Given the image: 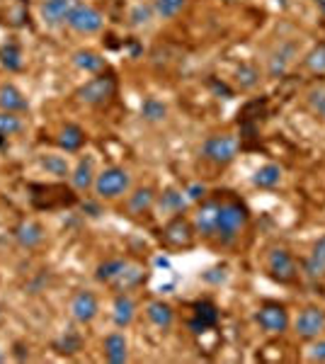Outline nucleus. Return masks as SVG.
Segmentation results:
<instances>
[{
    "label": "nucleus",
    "mask_w": 325,
    "mask_h": 364,
    "mask_svg": "<svg viewBox=\"0 0 325 364\" xmlns=\"http://www.w3.org/2000/svg\"><path fill=\"white\" fill-rule=\"evenodd\" d=\"M30 192L32 207L39 212H56V209L73 207L78 202L73 187L66 185H30Z\"/></svg>",
    "instance_id": "1"
},
{
    "label": "nucleus",
    "mask_w": 325,
    "mask_h": 364,
    "mask_svg": "<svg viewBox=\"0 0 325 364\" xmlns=\"http://www.w3.org/2000/svg\"><path fill=\"white\" fill-rule=\"evenodd\" d=\"M247 224V209L240 202H221L219 207V224H216V238L228 245L238 238V233Z\"/></svg>",
    "instance_id": "2"
},
{
    "label": "nucleus",
    "mask_w": 325,
    "mask_h": 364,
    "mask_svg": "<svg viewBox=\"0 0 325 364\" xmlns=\"http://www.w3.org/2000/svg\"><path fill=\"white\" fill-rule=\"evenodd\" d=\"M95 195L100 200H117L129 192L131 187V175L124 168H104L95 178Z\"/></svg>",
    "instance_id": "3"
},
{
    "label": "nucleus",
    "mask_w": 325,
    "mask_h": 364,
    "mask_svg": "<svg viewBox=\"0 0 325 364\" xmlns=\"http://www.w3.org/2000/svg\"><path fill=\"white\" fill-rule=\"evenodd\" d=\"M114 90H117V78L112 73H100L92 80H87L85 85H80L75 97L85 104L100 107V104L109 102V97H114Z\"/></svg>",
    "instance_id": "4"
},
{
    "label": "nucleus",
    "mask_w": 325,
    "mask_h": 364,
    "mask_svg": "<svg viewBox=\"0 0 325 364\" xmlns=\"http://www.w3.org/2000/svg\"><path fill=\"white\" fill-rule=\"evenodd\" d=\"M238 139L231 134H216V136H209L202 146V156L207 161L216 163V165H226L231 163L235 156H238Z\"/></svg>",
    "instance_id": "5"
},
{
    "label": "nucleus",
    "mask_w": 325,
    "mask_h": 364,
    "mask_svg": "<svg viewBox=\"0 0 325 364\" xmlns=\"http://www.w3.org/2000/svg\"><path fill=\"white\" fill-rule=\"evenodd\" d=\"M66 25H68L73 32H78V35H95V32L102 30L104 18L100 10L90 8V5H85V3H78L73 10H70Z\"/></svg>",
    "instance_id": "6"
},
{
    "label": "nucleus",
    "mask_w": 325,
    "mask_h": 364,
    "mask_svg": "<svg viewBox=\"0 0 325 364\" xmlns=\"http://www.w3.org/2000/svg\"><path fill=\"white\" fill-rule=\"evenodd\" d=\"M267 269H269V277L277 279L279 284H289L296 279V262L291 257L289 250L284 248H274L272 253L267 255Z\"/></svg>",
    "instance_id": "7"
},
{
    "label": "nucleus",
    "mask_w": 325,
    "mask_h": 364,
    "mask_svg": "<svg viewBox=\"0 0 325 364\" xmlns=\"http://www.w3.org/2000/svg\"><path fill=\"white\" fill-rule=\"evenodd\" d=\"M163 243H165V245H170V248H190L192 243H195V226L178 214L173 222L165 224Z\"/></svg>",
    "instance_id": "8"
},
{
    "label": "nucleus",
    "mask_w": 325,
    "mask_h": 364,
    "mask_svg": "<svg viewBox=\"0 0 325 364\" xmlns=\"http://www.w3.org/2000/svg\"><path fill=\"white\" fill-rule=\"evenodd\" d=\"M255 321L260 323L262 330L267 333H284L289 328V313H286L284 306L279 303H264V306L257 311Z\"/></svg>",
    "instance_id": "9"
},
{
    "label": "nucleus",
    "mask_w": 325,
    "mask_h": 364,
    "mask_svg": "<svg viewBox=\"0 0 325 364\" xmlns=\"http://www.w3.org/2000/svg\"><path fill=\"white\" fill-rule=\"evenodd\" d=\"M294 328H296V333H299L301 338H306V340L318 338V335L325 330V311H323V308H318V306L306 308V311L299 313Z\"/></svg>",
    "instance_id": "10"
},
{
    "label": "nucleus",
    "mask_w": 325,
    "mask_h": 364,
    "mask_svg": "<svg viewBox=\"0 0 325 364\" xmlns=\"http://www.w3.org/2000/svg\"><path fill=\"white\" fill-rule=\"evenodd\" d=\"M97 313H100V303H97L92 291H78V294L70 299V316H73V321L85 325L95 321Z\"/></svg>",
    "instance_id": "11"
},
{
    "label": "nucleus",
    "mask_w": 325,
    "mask_h": 364,
    "mask_svg": "<svg viewBox=\"0 0 325 364\" xmlns=\"http://www.w3.org/2000/svg\"><path fill=\"white\" fill-rule=\"evenodd\" d=\"M13 236H15V241H18V245L25 248V250H35V248H39L44 243V229L39 222H35V219L20 222L15 226Z\"/></svg>",
    "instance_id": "12"
},
{
    "label": "nucleus",
    "mask_w": 325,
    "mask_h": 364,
    "mask_svg": "<svg viewBox=\"0 0 325 364\" xmlns=\"http://www.w3.org/2000/svg\"><path fill=\"white\" fill-rule=\"evenodd\" d=\"M219 207H221V202H204L200 212L195 214V231L202 233L204 238H214L216 236Z\"/></svg>",
    "instance_id": "13"
},
{
    "label": "nucleus",
    "mask_w": 325,
    "mask_h": 364,
    "mask_svg": "<svg viewBox=\"0 0 325 364\" xmlns=\"http://www.w3.org/2000/svg\"><path fill=\"white\" fill-rule=\"evenodd\" d=\"M219 323V308L211 301H197L195 303V316L190 318V330L192 333H207L209 328Z\"/></svg>",
    "instance_id": "14"
},
{
    "label": "nucleus",
    "mask_w": 325,
    "mask_h": 364,
    "mask_svg": "<svg viewBox=\"0 0 325 364\" xmlns=\"http://www.w3.org/2000/svg\"><path fill=\"white\" fill-rule=\"evenodd\" d=\"M75 5H78V0H47V3L42 5V20L47 22L49 27L63 25Z\"/></svg>",
    "instance_id": "15"
},
{
    "label": "nucleus",
    "mask_w": 325,
    "mask_h": 364,
    "mask_svg": "<svg viewBox=\"0 0 325 364\" xmlns=\"http://www.w3.org/2000/svg\"><path fill=\"white\" fill-rule=\"evenodd\" d=\"M114 311H112V318H114V325L117 328H126V325H131V321H134L136 316V303L134 299H131L129 294H117L114 296Z\"/></svg>",
    "instance_id": "16"
},
{
    "label": "nucleus",
    "mask_w": 325,
    "mask_h": 364,
    "mask_svg": "<svg viewBox=\"0 0 325 364\" xmlns=\"http://www.w3.org/2000/svg\"><path fill=\"white\" fill-rule=\"evenodd\" d=\"M0 109H3V112L20 114L30 109V102H27V97L22 95L15 85H3L0 87Z\"/></svg>",
    "instance_id": "17"
},
{
    "label": "nucleus",
    "mask_w": 325,
    "mask_h": 364,
    "mask_svg": "<svg viewBox=\"0 0 325 364\" xmlns=\"http://www.w3.org/2000/svg\"><path fill=\"white\" fill-rule=\"evenodd\" d=\"M104 357L112 364H124L129 360V343L122 333H112L104 338Z\"/></svg>",
    "instance_id": "18"
},
{
    "label": "nucleus",
    "mask_w": 325,
    "mask_h": 364,
    "mask_svg": "<svg viewBox=\"0 0 325 364\" xmlns=\"http://www.w3.org/2000/svg\"><path fill=\"white\" fill-rule=\"evenodd\" d=\"M146 316H148V321H151L156 328H170L175 321V311H173V306L170 303H165V301H151L146 306Z\"/></svg>",
    "instance_id": "19"
},
{
    "label": "nucleus",
    "mask_w": 325,
    "mask_h": 364,
    "mask_svg": "<svg viewBox=\"0 0 325 364\" xmlns=\"http://www.w3.org/2000/svg\"><path fill=\"white\" fill-rule=\"evenodd\" d=\"M70 182H73L75 190L85 192L95 185V170H92V158H80L78 165L70 173Z\"/></svg>",
    "instance_id": "20"
},
{
    "label": "nucleus",
    "mask_w": 325,
    "mask_h": 364,
    "mask_svg": "<svg viewBox=\"0 0 325 364\" xmlns=\"http://www.w3.org/2000/svg\"><path fill=\"white\" fill-rule=\"evenodd\" d=\"M56 141L66 153H75V151H80L82 143H85V131H82L78 124H66Z\"/></svg>",
    "instance_id": "21"
},
{
    "label": "nucleus",
    "mask_w": 325,
    "mask_h": 364,
    "mask_svg": "<svg viewBox=\"0 0 325 364\" xmlns=\"http://www.w3.org/2000/svg\"><path fill=\"white\" fill-rule=\"evenodd\" d=\"M158 207H161L163 212L178 217V214H183L185 209L190 207V200H187V195L180 190H165L161 195V200H158Z\"/></svg>",
    "instance_id": "22"
},
{
    "label": "nucleus",
    "mask_w": 325,
    "mask_h": 364,
    "mask_svg": "<svg viewBox=\"0 0 325 364\" xmlns=\"http://www.w3.org/2000/svg\"><path fill=\"white\" fill-rule=\"evenodd\" d=\"M143 279H146V274H143L141 265H126L124 272L119 274L117 279H114L112 286L117 291H129V289H134V286H139Z\"/></svg>",
    "instance_id": "23"
},
{
    "label": "nucleus",
    "mask_w": 325,
    "mask_h": 364,
    "mask_svg": "<svg viewBox=\"0 0 325 364\" xmlns=\"http://www.w3.org/2000/svg\"><path fill=\"white\" fill-rule=\"evenodd\" d=\"M304 269H306V274L311 279H318V277H323V274H325V236L316 243V245H313V250H311V255H308Z\"/></svg>",
    "instance_id": "24"
},
{
    "label": "nucleus",
    "mask_w": 325,
    "mask_h": 364,
    "mask_svg": "<svg viewBox=\"0 0 325 364\" xmlns=\"http://www.w3.org/2000/svg\"><path fill=\"white\" fill-rule=\"evenodd\" d=\"M126 265H129V262L122 260V257H112V260H104L100 267H97L95 279H97V282H102V284H112L114 279H117L119 274L124 272Z\"/></svg>",
    "instance_id": "25"
},
{
    "label": "nucleus",
    "mask_w": 325,
    "mask_h": 364,
    "mask_svg": "<svg viewBox=\"0 0 325 364\" xmlns=\"http://www.w3.org/2000/svg\"><path fill=\"white\" fill-rule=\"evenodd\" d=\"M73 63L85 73H100L104 68V59L95 51H87V49H80V51L73 54Z\"/></svg>",
    "instance_id": "26"
},
{
    "label": "nucleus",
    "mask_w": 325,
    "mask_h": 364,
    "mask_svg": "<svg viewBox=\"0 0 325 364\" xmlns=\"http://www.w3.org/2000/svg\"><path fill=\"white\" fill-rule=\"evenodd\" d=\"M153 204H156V195H153V190L151 187H141V190H136L134 195L129 197V212L134 214V217H139V214H146Z\"/></svg>",
    "instance_id": "27"
},
{
    "label": "nucleus",
    "mask_w": 325,
    "mask_h": 364,
    "mask_svg": "<svg viewBox=\"0 0 325 364\" xmlns=\"http://www.w3.org/2000/svg\"><path fill=\"white\" fill-rule=\"evenodd\" d=\"M291 59H294V47L286 44V47H282L272 59H269V75H272V78H282L286 73V68H289Z\"/></svg>",
    "instance_id": "28"
},
{
    "label": "nucleus",
    "mask_w": 325,
    "mask_h": 364,
    "mask_svg": "<svg viewBox=\"0 0 325 364\" xmlns=\"http://www.w3.org/2000/svg\"><path fill=\"white\" fill-rule=\"evenodd\" d=\"M279 180H282V170H279V165H274V163L262 165V168L255 173V178H252V182H255L257 187H264V190L277 187Z\"/></svg>",
    "instance_id": "29"
},
{
    "label": "nucleus",
    "mask_w": 325,
    "mask_h": 364,
    "mask_svg": "<svg viewBox=\"0 0 325 364\" xmlns=\"http://www.w3.org/2000/svg\"><path fill=\"white\" fill-rule=\"evenodd\" d=\"M80 347H82V338L80 333H73V330H66L61 338L54 343V350L59 355H75V352H80Z\"/></svg>",
    "instance_id": "30"
},
{
    "label": "nucleus",
    "mask_w": 325,
    "mask_h": 364,
    "mask_svg": "<svg viewBox=\"0 0 325 364\" xmlns=\"http://www.w3.org/2000/svg\"><path fill=\"white\" fill-rule=\"evenodd\" d=\"M0 63H3L8 71H20L22 68L25 61H22V51H20L18 44L10 42V44H3V47H0Z\"/></svg>",
    "instance_id": "31"
},
{
    "label": "nucleus",
    "mask_w": 325,
    "mask_h": 364,
    "mask_svg": "<svg viewBox=\"0 0 325 364\" xmlns=\"http://www.w3.org/2000/svg\"><path fill=\"white\" fill-rule=\"evenodd\" d=\"M39 165L47 170L49 175H56V178H66V175H70L68 161L61 158V156H42Z\"/></svg>",
    "instance_id": "32"
},
{
    "label": "nucleus",
    "mask_w": 325,
    "mask_h": 364,
    "mask_svg": "<svg viewBox=\"0 0 325 364\" xmlns=\"http://www.w3.org/2000/svg\"><path fill=\"white\" fill-rule=\"evenodd\" d=\"M165 114H168V107L156 100V97H148V100H143L141 104V117L146 121H163Z\"/></svg>",
    "instance_id": "33"
},
{
    "label": "nucleus",
    "mask_w": 325,
    "mask_h": 364,
    "mask_svg": "<svg viewBox=\"0 0 325 364\" xmlns=\"http://www.w3.org/2000/svg\"><path fill=\"white\" fill-rule=\"evenodd\" d=\"M304 63H306V68L311 71V73H325V42L318 44V47H313L311 51H308Z\"/></svg>",
    "instance_id": "34"
},
{
    "label": "nucleus",
    "mask_w": 325,
    "mask_h": 364,
    "mask_svg": "<svg viewBox=\"0 0 325 364\" xmlns=\"http://www.w3.org/2000/svg\"><path fill=\"white\" fill-rule=\"evenodd\" d=\"M18 131H22V119L18 117V114H13V112H3L0 109V136H13V134H18Z\"/></svg>",
    "instance_id": "35"
},
{
    "label": "nucleus",
    "mask_w": 325,
    "mask_h": 364,
    "mask_svg": "<svg viewBox=\"0 0 325 364\" xmlns=\"http://www.w3.org/2000/svg\"><path fill=\"white\" fill-rule=\"evenodd\" d=\"M235 78H238V85L243 87V90H250V87H255L257 83H260V73H257L255 66H240V68L235 71Z\"/></svg>",
    "instance_id": "36"
},
{
    "label": "nucleus",
    "mask_w": 325,
    "mask_h": 364,
    "mask_svg": "<svg viewBox=\"0 0 325 364\" xmlns=\"http://www.w3.org/2000/svg\"><path fill=\"white\" fill-rule=\"evenodd\" d=\"M187 0H156V13L161 15L163 20H170L185 8Z\"/></svg>",
    "instance_id": "37"
},
{
    "label": "nucleus",
    "mask_w": 325,
    "mask_h": 364,
    "mask_svg": "<svg viewBox=\"0 0 325 364\" xmlns=\"http://www.w3.org/2000/svg\"><path fill=\"white\" fill-rule=\"evenodd\" d=\"M151 18H153V8H151V5H136V8L131 10V15H129V20H131V25H134V27L148 25Z\"/></svg>",
    "instance_id": "38"
},
{
    "label": "nucleus",
    "mask_w": 325,
    "mask_h": 364,
    "mask_svg": "<svg viewBox=\"0 0 325 364\" xmlns=\"http://www.w3.org/2000/svg\"><path fill=\"white\" fill-rule=\"evenodd\" d=\"M308 104H311L313 112H318L321 117H325V90H311V92H308Z\"/></svg>",
    "instance_id": "39"
},
{
    "label": "nucleus",
    "mask_w": 325,
    "mask_h": 364,
    "mask_svg": "<svg viewBox=\"0 0 325 364\" xmlns=\"http://www.w3.org/2000/svg\"><path fill=\"white\" fill-rule=\"evenodd\" d=\"M308 360H311V362H325V340H318L316 345L308 347Z\"/></svg>",
    "instance_id": "40"
},
{
    "label": "nucleus",
    "mask_w": 325,
    "mask_h": 364,
    "mask_svg": "<svg viewBox=\"0 0 325 364\" xmlns=\"http://www.w3.org/2000/svg\"><path fill=\"white\" fill-rule=\"evenodd\" d=\"M185 195H187V200H190V202H200L202 197L207 195V187H204V185H197V182H195V185L187 187Z\"/></svg>",
    "instance_id": "41"
},
{
    "label": "nucleus",
    "mask_w": 325,
    "mask_h": 364,
    "mask_svg": "<svg viewBox=\"0 0 325 364\" xmlns=\"http://www.w3.org/2000/svg\"><path fill=\"white\" fill-rule=\"evenodd\" d=\"M316 5H318V8H321V13L325 15V0H316Z\"/></svg>",
    "instance_id": "42"
},
{
    "label": "nucleus",
    "mask_w": 325,
    "mask_h": 364,
    "mask_svg": "<svg viewBox=\"0 0 325 364\" xmlns=\"http://www.w3.org/2000/svg\"><path fill=\"white\" fill-rule=\"evenodd\" d=\"M0 321H3V306H0Z\"/></svg>",
    "instance_id": "43"
},
{
    "label": "nucleus",
    "mask_w": 325,
    "mask_h": 364,
    "mask_svg": "<svg viewBox=\"0 0 325 364\" xmlns=\"http://www.w3.org/2000/svg\"><path fill=\"white\" fill-rule=\"evenodd\" d=\"M3 360H5V357H3V355H0V362H3Z\"/></svg>",
    "instance_id": "44"
}]
</instances>
